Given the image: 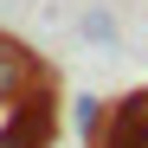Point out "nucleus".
<instances>
[{
	"label": "nucleus",
	"instance_id": "nucleus-1",
	"mask_svg": "<svg viewBox=\"0 0 148 148\" xmlns=\"http://www.w3.org/2000/svg\"><path fill=\"white\" fill-rule=\"evenodd\" d=\"M26 84H45L39 58H32L19 39H7V32H0V103H7V97H19Z\"/></svg>",
	"mask_w": 148,
	"mask_h": 148
},
{
	"label": "nucleus",
	"instance_id": "nucleus-2",
	"mask_svg": "<svg viewBox=\"0 0 148 148\" xmlns=\"http://www.w3.org/2000/svg\"><path fill=\"white\" fill-rule=\"evenodd\" d=\"M103 116H110L103 97H77V103H71V129H77L84 142H97V135H103Z\"/></svg>",
	"mask_w": 148,
	"mask_h": 148
},
{
	"label": "nucleus",
	"instance_id": "nucleus-3",
	"mask_svg": "<svg viewBox=\"0 0 148 148\" xmlns=\"http://www.w3.org/2000/svg\"><path fill=\"white\" fill-rule=\"evenodd\" d=\"M77 32H84V39H97V45H110V39H116V19H110L103 7H84V19H77Z\"/></svg>",
	"mask_w": 148,
	"mask_h": 148
}]
</instances>
